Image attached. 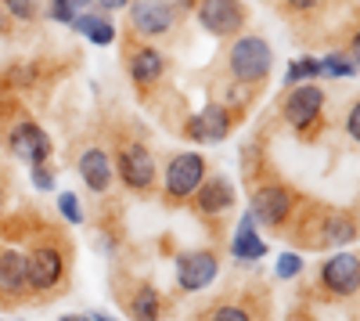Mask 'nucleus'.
I'll use <instances>...</instances> for the list:
<instances>
[{"mask_svg":"<svg viewBox=\"0 0 360 321\" xmlns=\"http://www.w3.org/2000/svg\"><path fill=\"white\" fill-rule=\"evenodd\" d=\"M195 15H198V22H202L205 33H213V37H220V40L242 37L245 18H249V11H245L242 0H198Z\"/></svg>","mask_w":360,"mask_h":321,"instance_id":"nucleus-9","label":"nucleus"},{"mask_svg":"<svg viewBox=\"0 0 360 321\" xmlns=\"http://www.w3.org/2000/svg\"><path fill=\"white\" fill-rule=\"evenodd\" d=\"M191 206H195L198 217H220V213H227L234 206V184L227 177H220V173H217V177H205L198 184V191L191 195Z\"/></svg>","mask_w":360,"mask_h":321,"instance_id":"nucleus-15","label":"nucleus"},{"mask_svg":"<svg viewBox=\"0 0 360 321\" xmlns=\"http://www.w3.org/2000/svg\"><path fill=\"white\" fill-rule=\"evenodd\" d=\"M90 321H112L108 314H90Z\"/></svg>","mask_w":360,"mask_h":321,"instance_id":"nucleus-34","label":"nucleus"},{"mask_svg":"<svg viewBox=\"0 0 360 321\" xmlns=\"http://www.w3.org/2000/svg\"><path fill=\"white\" fill-rule=\"evenodd\" d=\"M176 25V8L169 0H130V29L144 40H162Z\"/></svg>","mask_w":360,"mask_h":321,"instance_id":"nucleus-10","label":"nucleus"},{"mask_svg":"<svg viewBox=\"0 0 360 321\" xmlns=\"http://www.w3.org/2000/svg\"><path fill=\"white\" fill-rule=\"evenodd\" d=\"M346 134L360 144V98L349 105V112H346Z\"/></svg>","mask_w":360,"mask_h":321,"instance_id":"nucleus-29","label":"nucleus"},{"mask_svg":"<svg viewBox=\"0 0 360 321\" xmlns=\"http://www.w3.org/2000/svg\"><path fill=\"white\" fill-rule=\"evenodd\" d=\"M295 239L314 249H346L360 239V224L346 210H321L310 220H299Z\"/></svg>","mask_w":360,"mask_h":321,"instance_id":"nucleus-1","label":"nucleus"},{"mask_svg":"<svg viewBox=\"0 0 360 321\" xmlns=\"http://www.w3.org/2000/svg\"><path fill=\"white\" fill-rule=\"evenodd\" d=\"M58 321H79V317H72V314H65V317H58Z\"/></svg>","mask_w":360,"mask_h":321,"instance_id":"nucleus-35","label":"nucleus"},{"mask_svg":"<svg viewBox=\"0 0 360 321\" xmlns=\"http://www.w3.org/2000/svg\"><path fill=\"white\" fill-rule=\"evenodd\" d=\"M231 253L238 260H263L266 256V242L259 239V231H256V217L245 213L242 220H238V231H234V239H231Z\"/></svg>","mask_w":360,"mask_h":321,"instance_id":"nucleus-19","label":"nucleus"},{"mask_svg":"<svg viewBox=\"0 0 360 321\" xmlns=\"http://www.w3.org/2000/svg\"><path fill=\"white\" fill-rule=\"evenodd\" d=\"M324 105L328 98L317 83H295L281 101V120L299 137H314V130H321V120H324Z\"/></svg>","mask_w":360,"mask_h":321,"instance_id":"nucleus-5","label":"nucleus"},{"mask_svg":"<svg viewBox=\"0 0 360 321\" xmlns=\"http://www.w3.org/2000/svg\"><path fill=\"white\" fill-rule=\"evenodd\" d=\"M112 166L119 173L127 191H137V195H148L155 191V177H159V166H155V156L148 144L141 141H119V149L112 156Z\"/></svg>","mask_w":360,"mask_h":321,"instance_id":"nucleus-4","label":"nucleus"},{"mask_svg":"<svg viewBox=\"0 0 360 321\" xmlns=\"http://www.w3.org/2000/svg\"><path fill=\"white\" fill-rule=\"evenodd\" d=\"M295 210H299V195L288 184L274 181V184H259L252 191V210L249 213L256 217V224H266L270 231H288Z\"/></svg>","mask_w":360,"mask_h":321,"instance_id":"nucleus-7","label":"nucleus"},{"mask_svg":"<svg viewBox=\"0 0 360 321\" xmlns=\"http://www.w3.org/2000/svg\"><path fill=\"white\" fill-rule=\"evenodd\" d=\"M76 170H79L83 184L94 191V195H105V191L112 188V181H115V166H112V156H108L105 149H86V152L79 156Z\"/></svg>","mask_w":360,"mask_h":321,"instance_id":"nucleus-17","label":"nucleus"},{"mask_svg":"<svg viewBox=\"0 0 360 321\" xmlns=\"http://www.w3.org/2000/svg\"><path fill=\"white\" fill-rule=\"evenodd\" d=\"M0 29H4V15H0Z\"/></svg>","mask_w":360,"mask_h":321,"instance_id":"nucleus-36","label":"nucleus"},{"mask_svg":"<svg viewBox=\"0 0 360 321\" xmlns=\"http://www.w3.org/2000/svg\"><path fill=\"white\" fill-rule=\"evenodd\" d=\"M231 130H234V112L220 101H209L202 112L184 120V137L198 144H220L231 137Z\"/></svg>","mask_w":360,"mask_h":321,"instance_id":"nucleus-11","label":"nucleus"},{"mask_svg":"<svg viewBox=\"0 0 360 321\" xmlns=\"http://www.w3.org/2000/svg\"><path fill=\"white\" fill-rule=\"evenodd\" d=\"M220 278V256L213 249H191L176 256V285L184 293H202Z\"/></svg>","mask_w":360,"mask_h":321,"instance_id":"nucleus-13","label":"nucleus"},{"mask_svg":"<svg viewBox=\"0 0 360 321\" xmlns=\"http://www.w3.org/2000/svg\"><path fill=\"white\" fill-rule=\"evenodd\" d=\"M321 289L335 300H349L360 293V256L356 253H335L321 264Z\"/></svg>","mask_w":360,"mask_h":321,"instance_id":"nucleus-12","label":"nucleus"},{"mask_svg":"<svg viewBox=\"0 0 360 321\" xmlns=\"http://www.w3.org/2000/svg\"><path fill=\"white\" fill-rule=\"evenodd\" d=\"M299 275H303V256L292 253V249H285V253L274 260V278L292 282V278H299Z\"/></svg>","mask_w":360,"mask_h":321,"instance_id":"nucleus-24","label":"nucleus"},{"mask_svg":"<svg viewBox=\"0 0 360 321\" xmlns=\"http://www.w3.org/2000/svg\"><path fill=\"white\" fill-rule=\"evenodd\" d=\"M127 69L137 91H152L166 76V54L155 44H130L127 51Z\"/></svg>","mask_w":360,"mask_h":321,"instance_id":"nucleus-14","label":"nucleus"},{"mask_svg":"<svg viewBox=\"0 0 360 321\" xmlns=\"http://www.w3.org/2000/svg\"><path fill=\"white\" fill-rule=\"evenodd\" d=\"M274 69V51L270 44L256 33H245V37H234L231 51H227V73L242 83V87H256L270 76Z\"/></svg>","mask_w":360,"mask_h":321,"instance_id":"nucleus-2","label":"nucleus"},{"mask_svg":"<svg viewBox=\"0 0 360 321\" xmlns=\"http://www.w3.org/2000/svg\"><path fill=\"white\" fill-rule=\"evenodd\" d=\"M285 4H288L292 11H310L314 4H321V0H285Z\"/></svg>","mask_w":360,"mask_h":321,"instance_id":"nucleus-32","label":"nucleus"},{"mask_svg":"<svg viewBox=\"0 0 360 321\" xmlns=\"http://www.w3.org/2000/svg\"><path fill=\"white\" fill-rule=\"evenodd\" d=\"M209 321H256V317H252V310L242 307V303H220L213 314H209Z\"/></svg>","mask_w":360,"mask_h":321,"instance_id":"nucleus-25","label":"nucleus"},{"mask_svg":"<svg viewBox=\"0 0 360 321\" xmlns=\"http://www.w3.org/2000/svg\"><path fill=\"white\" fill-rule=\"evenodd\" d=\"M29 170H33V188H37V191H54V173L47 170V163L29 166Z\"/></svg>","mask_w":360,"mask_h":321,"instance_id":"nucleus-28","label":"nucleus"},{"mask_svg":"<svg viewBox=\"0 0 360 321\" xmlns=\"http://www.w3.org/2000/svg\"><path fill=\"white\" fill-rule=\"evenodd\" d=\"M94 8H101V11H123V8H130V0H94Z\"/></svg>","mask_w":360,"mask_h":321,"instance_id":"nucleus-30","label":"nucleus"},{"mask_svg":"<svg viewBox=\"0 0 360 321\" xmlns=\"http://www.w3.org/2000/svg\"><path fill=\"white\" fill-rule=\"evenodd\" d=\"M29 293V260L22 249H0V296L18 300Z\"/></svg>","mask_w":360,"mask_h":321,"instance_id":"nucleus-16","label":"nucleus"},{"mask_svg":"<svg viewBox=\"0 0 360 321\" xmlns=\"http://www.w3.org/2000/svg\"><path fill=\"white\" fill-rule=\"evenodd\" d=\"M47 11H51V18H54V22H65V25H69L76 15L94 11V0H51Z\"/></svg>","mask_w":360,"mask_h":321,"instance_id":"nucleus-23","label":"nucleus"},{"mask_svg":"<svg viewBox=\"0 0 360 321\" xmlns=\"http://www.w3.org/2000/svg\"><path fill=\"white\" fill-rule=\"evenodd\" d=\"M4 11L18 22H33L40 11V0H4Z\"/></svg>","mask_w":360,"mask_h":321,"instance_id":"nucleus-26","label":"nucleus"},{"mask_svg":"<svg viewBox=\"0 0 360 321\" xmlns=\"http://www.w3.org/2000/svg\"><path fill=\"white\" fill-rule=\"evenodd\" d=\"M4 202H8V188H4V181H0V217H4Z\"/></svg>","mask_w":360,"mask_h":321,"instance_id":"nucleus-33","label":"nucleus"},{"mask_svg":"<svg viewBox=\"0 0 360 321\" xmlns=\"http://www.w3.org/2000/svg\"><path fill=\"white\" fill-rule=\"evenodd\" d=\"M321 76V58H295L285 73V83L295 87V83H314Z\"/></svg>","mask_w":360,"mask_h":321,"instance_id":"nucleus-22","label":"nucleus"},{"mask_svg":"<svg viewBox=\"0 0 360 321\" xmlns=\"http://www.w3.org/2000/svg\"><path fill=\"white\" fill-rule=\"evenodd\" d=\"M58 210H62V217L69 224H83V206H79V199L72 191H62L58 195Z\"/></svg>","mask_w":360,"mask_h":321,"instance_id":"nucleus-27","label":"nucleus"},{"mask_svg":"<svg viewBox=\"0 0 360 321\" xmlns=\"http://www.w3.org/2000/svg\"><path fill=\"white\" fill-rule=\"evenodd\" d=\"M69 25L76 29V33H83L90 44H98V47H108V44L115 40V25H112L105 15H98V11H83V15H76Z\"/></svg>","mask_w":360,"mask_h":321,"instance_id":"nucleus-20","label":"nucleus"},{"mask_svg":"<svg viewBox=\"0 0 360 321\" xmlns=\"http://www.w3.org/2000/svg\"><path fill=\"white\" fill-rule=\"evenodd\" d=\"M209 177L205 173V156L202 152H180L166 163L162 173V199L169 206H184L191 202V195L198 191V184Z\"/></svg>","mask_w":360,"mask_h":321,"instance_id":"nucleus-6","label":"nucleus"},{"mask_svg":"<svg viewBox=\"0 0 360 321\" xmlns=\"http://www.w3.org/2000/svg\"><path fill=\"white\" fill-rule=\"evenodd\" d=\"M29 260V293L37 296H54L58 289L65 285V246L58 239H40L33 249L25 253Z\"/></svg>","mask_w":360,"mask_h":321,"instance_id":"nucleus-3","label":"nucleus"},{"mask_svg":"<svg viewBox=\"0 0 360 321\" xmlns=\"http://www.w3.org/2000/svg\"><path fill=\"white\" fill-rule=\"evenodd\" d=\"M346 54L353 58V65L360 69V29H356V33L349 37V47H346Z\"/></svg>","mask_w":360,"mask_h":321,"instance_id":"nucleus-31","label":"nucleus"},{"mask_svg":"<svg viewBox=\"0 0 360 321\" xmlns=\"http://www.w3.org/2000/svg\"><path fill=\"white\" fill-rule=\"evenodd\" d=\"M79 321H90V314H86V317H79Z\"/></svg>","mask_w":360,"mask_h":321,"instance_id":"nucleus-37","label":"nucleus"},{"mask_svg":"<svg viewBox=\"0 0 360 321\" xmlns=\"http://www.w3.org/2000/svg\"><path fill=\"white\" fill-rule=\"evenodd\" d=\"M321 76L349 80V76H356V65H353V58H349L346 51H332V54L321 58Z\"/></svg>","mask_w":360,"mask_h":321,"instance_id":"nucleus-21","label":"nucleus"},{"mask_svg":"<svg viewBox=\"0 0 360 321\" xmlns=\"http://www.w3.org/2000/svg\"><path fill=\"white\" fill-rule=\"evenodd\" d=\"M8 152L15 156V159H22L25 166H40V163H47L51 159V134L40 127V123H33V120H15L11 127H8Z\"/></svg>","mask_w":360,"mask_h":321,"instance_id":"nucleus-8","label":"nucleus"},{"mask_svg":"<svg viewBox=\"0 0 360 321\" xmlns=\"http://www.w3.org/2000/svg\"><path fill=\"white\" fill-rule=\"evenodd\" d=\"M169 310V300L162 296V289L152 282H137V289L127 296V314L130 321H162Z\"/></svg>","mask_w":360,"mask_h":321,"instance_id":"nucleus-18","label":"nucleus"}]
</instances>
